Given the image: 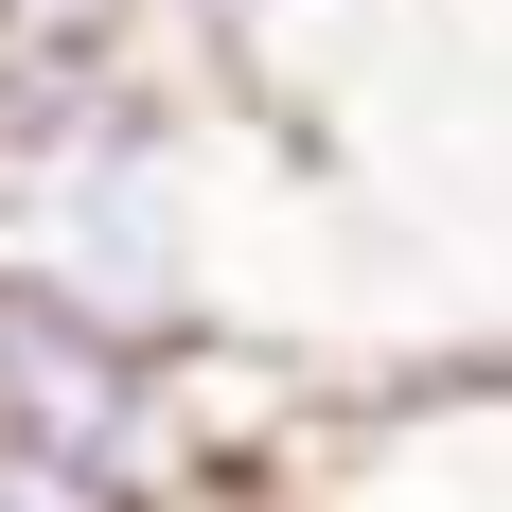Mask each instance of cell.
Instances as JSON below:
<instances>
[{"label": "cell", "instance_id": "277c9868", "mask_svg": "<svg viewBox=\"0 0 512 512\" xmlns=\"http://www.w3.org/2000/svg\"><path fill=\"white\" fill-rule=\"evenodd\" d=\"M0 18H36V36H159L142 0H0Z\"/></svg>", "mask_w": 512, "mask_h": 512}, {"label": "cell", "instance_id": "6da1fadb", "mask_svg": "<svg viewBox=\"0 0 512 512\" xmlns=\"http://www.w3.org/2000/svg\"><path fill=\"white\" fill-rule=\"evenodd\" d=\"M0 460H53V477H106V495H195L230 477L212 442V354H159V336H106V318L0 283Z\"/></svg>", "mask_w": 512, "mask_h": 512}, {"label": "cell", "instance_id": "7a4b0ae2", "mask_svg": "<svg viewBox=\"0 0 512 512\" xmlns=\"http://www.w3.org/2000/svg\"><path fill=\"white\" fill-rule=\"evenodd\" d=\"M265 512H512V354H407L389 389H336Z\"/></svg>", "mask_w": 512, "mask_h": 512}, {"label": "cell", "instance_id": "3957f363", "mask_svg": "<svg viewBox=\"0 0 512 512\" xmlns=\"http://www.w3.org/2000/svg\"><path fill=\"white\" fill-rule=\"evenodd\" d=\"M142 18H159V36H177V53H195V71H248V53L283 36L301 0H142Z\"/></svg>", "mask_w": 512, "mask_h": 512}, {"label": "cell", "instance_id": "5b68a950", "mask_svg": "<svg viewBox=\"0 0 512 512\" xmlns=\"http://www.w3.org/2000/svg\"><path fill=\"white\" fill-rule=\"evenodd\" d=\"M159 512H265V477L230 460V477H195V495H159Z\"/></svg>", "mask_w": 512, "mask_h": 512}]
</instances>
